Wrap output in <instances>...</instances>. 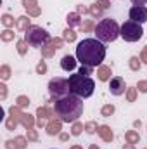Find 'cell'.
Wrapping results in <instances>:
<instances>
[{
  "mask_svg": "<svg viewBox=\"0 0 147 149\" xmlns=\"http://www.w3.org/2000/svg\"><path fill=\"white\" fill-rule=\"evenodd\" d=\"M76 59L81 66L97 68L106 59V45L97 38H85L76 47Z\"/></svg>",
  "mask_w": 147,
  "mask_h": 149,
  "instance_id": "6da1fadb",
  "label": "cell"
},
{
  "mask_svg": "<svg viewBox=\"0 0 147 149\" xmlns=\"http://www.w3.org/2000/svg\"><path fill=\"white\" fill-rule=\"evenodd\" d=\"M54 114L62 123H74L83 114V99L68 94L54 102Z\"/></svg>",
  "mask_w": 147,
  "mask_h": 149,
  "instance_id": "7a4b0ae2",
  "label": "cell"
},
{
  "mask_svg": "<svg viewBox=\"0 0 147 149\" xmlns=\"http://www.w3.org/2000/svg\"><path fill=\"white\" fill-rule=\"evenodd\" d=\"M68 80H69V92L73 95L81 97V99L90 97L94 94V90H95V81L90 76H83V74L76 73V74H71Z\"/></svg>",
  "mask_w": 147,
  "mask_h": 149,
  "instance_id": "3957f363",
  "label": "cell"
},
{
  "mask_svg": "<svg viewBox=\"0 0 147 149\" xmlns=\"http://www.w3.org/2000/svg\"><path fill=\"white\" fill-rule=\"evenodd\" d=\"M119 30L121 26H118V23L111 17H104L97 23L95 26V37L97 40H101L102 43H109V42H114L116 38L119 37Z\"/></svg>",
  "mask_w": 147,
  "mask_h": 149,
  "instance_id": "277c9868",
  "label": "cell"
},
{
  "mask_svg": "<svg viewBox=\"0 0 147 149\" xmlns=\"http://www.w3.org/2000/svg\"><path fill=\"white\" fill-rule=\"evenodd\" d=\"M24 40H26V43L31 45V47H43V45H47L52 38H50V35H49L42 26H30V28L24 31Z\"/></svg>",
  "mask_w": 147,
  "mask_h": 149,
  "instance_id": "5b68a950",
  "label": "cell"
},
{
  "mask_svg": "<svg viewBox=\"0 0 147 149\" xmlns=\"http://www.w3.org/2000/svg\"><path fill=\"white\" fill-rule=\"evenodd\" d=\"M49 94L52 97V102H55L57 99L71 94L69 92V80L68 78H62V76H55L49 81Z\"/></svg>",
  "mask_w": 147,
  "mask_h": 149,
  "instance_id": "8992f818",
  "label": "cell"
},
{
  "mask_svg": "<svg viewBox=\"0 0 147 149\" xmlns=\"http://www.w3.org/2000/svg\"><path fill=\"white\" fill-rule=\"evenodd\" d=\"M119 37L123 40H126V42H139L144 37V30H142L140 23L126 21V23H123V26L119 30Z\"/></svg>",
  "mask_w": 147,
  "mask_h": 149,
  "instance_id": "52a82bcc",
  "label": "cell"
},
{
  "mask_svg": "<svg viewBox=\"0 0 147 149\" xmlns=\"http://www.w3.org/2000/svg\"><path fill=\"white\" fill-rule=\"evenodd\" d=\"M130 16V21H135V23H146L147 21V7L144 5H133L128 12Z\"/></svg>",
  "mask_w": 147,
  "mask_h": 149,
  "instance_id": "ba28073f",
  "label": "cell"
},
{
  "mask_svg": "<svg viewBox=\"0 0 147 149\" xmlns=\"http://www.w3.org/2000/svg\"><path fill=\"white\" fill-rule=\"evenodd\" d=\"M62 45H64V40H62V38H54V40H50L47 45L42 47V56H43V57H52V56L55 54V50L61 49Z\"/></svg>",
  "mask_w": 147,
  "mask_h": 149,
  "instance_id": "9c48e42d",
  "label": "cell"
},
{
  "mask_svg": "<svg viewBox=\"0 0 147 149\" xmlns=\"http://www.w3.org/2000/svg\"><path fill=\"white\" fill-rule=\"evenodd\" d=\"M109 90H111L112 95H121V94H125V90H126V83H125V80H123L121 76H114V78H111Z\"/></svg>",
  "mask_w": 147,
  "mask_h": 149,
  "instance_id": "30bf717a",
  "label": "cell"
},
{
  "mask_svg": "<svg viewBox=\"0 0 147 149\" xmlns=\"http://www.w3.org/2000/svg\"><path fill=\"white\" fill-rule=\"evenodd\" d=\"M45 128H47V134H49V135H57V134H61V130H62V121H61V120H50Z\"/></svg>",
  "mask_w": 147,
  "mask_h": 149,
  "instance_id": "8fae6325",
  "label": "cell"
},
{
  "mask_svg": "<svg viewBox=\"0 0 147 149\" xmlns=\"http://www.w3.org/2000/svg\"><path fill=\"white\" fill-rule=\"evenodd\" d=\"M61 68L64 71H73L74 68H76V59H74L73 56H64L61 59Z\"/></svg>",
  "mask_w": 147,
  "mask_h": 149,
  "instance_id": "7c38bea8",
  "label": "cell"
},
{
  "mask_svg": "<svg viewBox=\"0 0 147 149\" xmlns=\"http://www.w3.org/2000/svg\"><path fill=\"white\" fill-rule=\"evenodd\" d=\"M97 132H99V135H101V139H102V141H106V142H111V141L114 139V134H112V130H111V127H107V125H101Z\"/></svg>",
  "mask_w": 147,
  "mask_h": 149,
  "instance_id": "4fadbf2b",
  "label": "cell"
},
{
  "mask_svg": "<svg viewBox=\"0 0 147 149\" xmlns=\"http://www.w3.org/2000/svg\"><path fill=\"white\" fill-rule=\"evenodd\" d=\"M19 123L26 128V130H30V128H33L35 125H37V121H35V118L31 116V114H26V113H23L21 114V118H19Z\"/></svg>",
  "mask_w": 147,
  "mask_h": 149,
  "instance_id": "5bb4252c",
  "label": "cell"
},
{
  "mask_svg": "<svg viewBox=\"0 0 147 149\" xmlns=\"http://www.w3.org/2000/svg\"><path fill=\"white\" fill-rule=\"evenodd\" d=\"M66 21H68L69 28L81 26V24H83V21H81V16H80L78 12H69V14H68V17H66Z\"/></svg>",
  "mask_w": 147,
  "mask_h": 149,
  "instance_id": "9a60e30c",
  "label": "cell"
},
{
  "mask_svg": "<svg viewBox=\"0 0 147 149\" xmlns=\"http://www.w3.org/2000/svg\"><path fill=\"white\" fill-rule=\"evenodd\" d=\"M30 26H31V24H30V16H19V17L16 19V28H17L19 31H26Z\"/></svg>",
  "mask_w": 147,
  "mask_h": 149,
  "instance_id": "2e32d148",
  "label": "cell"
},
{
  "mask_svg": "<svg viewBox=\"0 0 147 149\" xmlns=\"http://www.w3.org/2000/svg\"><path fill=\"white\" fill-rule=\"evenodd\" d=\"M97 76H99L101 81H107V80H111V68L109 66H99Z\"/></svg>",
  "mask_w": 147,
  "mask_h": 149,
  "instance_id": "e0dca14e",
  "label": "cell"
},
{
  "mask_svg": "<svg viewBox=\"0 0 147 149\" xmlns=\"http://www.w3.org/2000/svg\"><path fill=\"white\" fill-rule=\"evenodd\" d=\"M125 139H126L128 144H139L140 135H139V132H135V130H128V132L125 134Z\"/></svg>",
  "mask_w": 147,
  "mask_h": 149,
  "instance_id": "ac0fdd59",
  "label": "cell"
},
{
  "mask_svg": "<svg viewBox=\"0 0 147 149\" xmlns=\"http://www.w3.org/2000/svg\"><path fill=\"white\" fill-rule=\"evenodd\" d=\"M62 40L68 42V43H73L74 40H76V33H74L71 28H66V30L62 31Z\"/></svg>",
  "mask_w": 147,
  "mask_h": 149,
  "instance_id": "d6986e66",
  "label": "cell"
},
{
  "mask_svg": "<svg viewBox=\"0 0 147 149\" xmlns=\"http://www.w3.org/2000/svg\"><path fill=\"white\" fill-rule=\"evenodd\" d=\"M140 64H142V63L139 61V57H137V56H132V57H130V61H128V66H130V70H132V71H139V70H140Z\"/></svg>",
  "mask_w": 147,
  "mask_h": 149,
  "instance_id": "ffe728a7",
  "label": "cell"
},
{
  "mask_svg": "<svg viewBox=\"0 0 147 149\" xmlns=\"http://www.w3.org/2000/svg\"><path fill=\"white\" fill-rule=\"evenodd\" d=\"M37 116L38 118H45V120H47V118L52 116V113H50V109H49L47 106H40V108L37 109Z\"/></svg>",
  "mask_w": 147,
  "mask_h": 149,
  "instance_id": "44dd1931",
  "label": "cell"
},
{
  "mask_svg": "<svg viewBox=\"0 0 147 149\" xmlns=\"http://www.w3.org/2000/svg\"><path fill=\"white\" fill-rule=\"evenodd\" d=\"M88 9H90V16H92V17H95V19H101V17H102V9H101L97 3H94V5L88 7Z\"/></svg>",
  "mask_w": 147,
  "mask_h": 149,
  "instance_id": "7402d4cb",
  "label": "cell"
},
{
  "mask_svg": "<svg viewBox=\"0 0 147 149\" xmlns=\"http://www.w3.org/2000/svg\"><path fill=\"white\" fill-rule=\"evenodd\" d=\"M16 47H17L19 56H26V52H28V43H26V40H17Z\"/></svg>",
  "mask_w": 147,
  "mask_h": 149,
  "instance_id": "603a6c76",
  "label": "cell"
},
{
  "mask_svg": "<svg viewBox=\"0 0 147 149\" xmlns=\"http://www.w3.org/2000/svg\"><path fill=\"white\" fill-rule=\"evenodd\" d=\"M135 99H137V87L126 88V101L128 102H135Z\"/></svg>",
  "mask_w": 147,
  "mask_h": 149,
  "instance_id": "cb8c5ba5",
  "label": "cell"
},
{
  "mask_svg": "<svg viewBox=\"0 0 147 149\" xmlns=\"http://www.w3.org/2000/svg\"><path fill=\"white\" fill-rule=\"evenodd\" d=\"M2 24L9 30L10 26H14V17H12L10 14H3V16H2Z\"/></svg>",
  "mask_w": 147,
  "mask_h": 149,
  "instance_id": "d4e9b609",
  "label": "cell"
},
{
  "mask_svg": "<svg viewBox=\"0 0 147 149\" xmlns=\"http://www.w3.org/2000/svg\"><path fill=\"white\" fill-rule=\"evenodd\" d=\"M16 106H19L21 109H23V108H28V106H30V99H28L26 95H19V97L16 99Z\"/></svg>",
  "mask_w": 147,
  "mask_h": 149,
  "instance_id": "484cf974",
  "label": "cell"
},
{
  "mask_svg": "<svg viewBox=\"0 0 147 149\" xmlns=\"http://www.w3.org/2000/svg\"><path fill=\"white\" fill-rule=\"evenodd\" d=\"M14 37H16V33H14V31H10V30H3V31L0 33L2 42H10V40H14Z\"/></svg>",
  "mask_w": 147,
  "mask_h": 149,
  "instance_id": "4316f807",
  "label": "cell"
},
{
  "mask_svg": "<svg viewBox=\"0 0 147 149\" xmlns=\"http://www.w3.org/2000/svg\"><path fill=\"white\" fill-rule=\"evenodd\" d=\"M114 109H116V108H114L112 104H106V106H102V109H101V114H102V116H106V118H109L111 114L114 113Z\"/></svg>",
  "mask_w": 147,
  "mask_h": 149,
  "instance_id": "83f0119b",
  "label": "cell"
},
{
  "mask_svg": "<svg viewBox=\"0 0 147 149\" xmlns=\"http://www.w3.org/2000/svg\"><path fill=\"white\" fill-rule=\"evenodd\" d=\"M97 130H99V127H97L95 121H88V123H85V132H87V134H95Z\"/></svg>",
  "mask_w": 147,
  "mask_h": 149,
  "instance_id": "f1b7e54d",
  "label": "cell"
},
{
  "mask_svg": "<svg viewBox=\"0 0 147 149\" xmlns=\"http://www.w3.org/2000/svg\"><path fill=\"white\" fill-rule=\"evenodd\" d=\"M0 78L5 81V80H9L10 78V68L7 66V64H3L2 68H0Z\"/></svg>",
  "mask_w": 147,
  "mask_h": 149,
  "instance_id": "f546056e",
  "label": "cell"
},
{
  "mask_svg": "<svg viewBox=\"0 0 147 149\" xmlns=\"http://www.w3.org/2000/svg\"><path fill=\"white\" fill-rule=\"evenodd\" d=\"M81 130H85L83 123L74 121V123H73V128H71V135H80V134H81Z\"/></svg>",
  "mask_w": 147,
  "mask_h": 149,
  "instance_id": "4dcf8cb0",
  "label": "cell"
},
{
  "mask_svg": "<svg viewBox=\"0 0 147 149\" xmlns=\"http://www.w3.org/2000/svg\"><path fill=\"white\" fill-rule=\"evenodd\" d=\"M80 28H81V30L87 33V31H92V30H95V24H94V21H92V19H87V21H85V23H83Z\"/></svg>",
  "mask_w": 147,
  "mask_h": 149,
  "instance_id": "1f68e13d",
  "label": "cell"
},
{
  "mask_svg": "<svg viewBox=\"0 0 147 149\" xmlns=\"http://www.w3.org/2000/svg\"><path fill=\"white\" fill-rule=\"evenodd\" d=\"M17 123H19V121H17L16 118H12V116H10V118H9V120L5 121V127H7V130H16Z\"/></svg>",
  "mask_w": 147,
  "mask_h": 149,
  "instance_id": "d6a6232c",
  "label": "cell"
},
{
  "mask_svg": "<svg viewBox=\"0 0 147 149\" xmlns=\"http://www.w3.org/2000/svg\"><path fill=\"white\" fill-rule=\"evenodd\" d=\"M37 3H38L37 0H23V7H24L26 10H31V9H35V7H38Z\"/></svg>",
  "mask_w": 147,
  "mask_h": 149,
  "instance_id": "836d02e7",
  "label": "cell"
},
{
  "mask_svg": "<svg viewBox=\"0 0 147 149\" xmlns=\"http://www.w3.org/2000/svg\"><path fill=\"white\" fill-rule=\"evenodd\" d=\"M14 141H16V144H17V148H19V149H26V146H28V141H26V139H24L23 135L16 137Z\"/></svg>",
  "mask_w": 147,
  "mask_h": 149,
  "instance_id": "e575fe53",
  "label": "cell"
},
{
  "mask_svg": "<svg viewBox=\"0 0 147 149\" xmlns=\"http://www.w3.org/2000/svg\"><path fill=\"white\" fill-rule=\"evenodd\" d=\"M37 73L38 74H45L47 73V64H45V61H40L37 64Z\"/></svg>",
  "mask_w": 147,
  "mask_h": 149,
  "instance_id": "d590c367",
  "label": "cell"
},
{
  "mask_svg": "<svg viewBox=\"0 0 147 149\" xmlns=\"http://www.w3.org/2000/svg\"><path fill=\"white\" fill-rule=\"evenodd\" d=\"M28 141H33V142H37V141H38L37 130H33V128H30V130H28Z\"/></svg>",
  "mask_w": 147,
  "mask_h": 149,
  "instance_id": "8d00e7d4",
  "label": "cell"
},
{
  "mask_svg": "<svg viewBox=\"0 0 147 149\" xmlns=\"http://www.w3.org/2000/svg\"><path fill=\"white\" fill-rule=\"evenodd\" d=\"M137 90L146 94V92H147V80H142V81H139V83H137Z\"/></svg>",
  "mask_w": 147,
  "mask_h": 149,
  "instance_id": "74e56055",
  "label": "cell"
},
{
  "mask_svg": "<svg viewBox=\"0 0 147 149\" xmlns=\"http://www.w3.org/2000/svg\"><path fill=\"white\" fill-rule=\"evenodd\" d=\"M40 14H42V9H40V7H35V9L28 10V16H30V17H38Z\"/></svg>",
  "mask_w": 147,
  "mask_h": 149,
  "instance_id": "f35d334b",
  "label": "cell"
},
{
  "mask_svg": "<svg viewBox=\"0 0 147 149\" xmlns=\"http://www.w3.org/2000/svg\"><path fill=\"white\" fill-rule=\"evenodd\" d=\"M78 73L83 74V76H88V74H92V68H90V66H81Z\"/></svg>",
  "mask_w": 147,
  "mask_h": 149,
  "instance_id": "ab89813d",
  "label": "cell"
},
{
  "mask_svg": "<svg viewBox=\"0 0 147 149\" xmlns=\"http://www.w3.org/2000/svg\"><path fill=\"white\" fill-rule=\"evenodd\" d=\"M95 3H97V5H99V7H101V9H102V10H106V9H109V0H97V2H95Z\"/></svg>",
  "mask_w": 147,
  "mask_h": 149,
  "instance_id": "60d3db41",
  "label": "cell"
},
{
  "mask_svg": "<svg viewBox=\"0 0 147 149\" xmlns=\"http://www.w3.org/2000/svg\"><path fill=\"white\" fill-rule=\"evenodd\" d=\"M76 12H78V14H90V9L85 7V5H78V7H76Z\"/></svg>",
  "mask_w": 147,
  "mask_h": 149,
  "instance_id": "b9f144b4",
  "label": "cell"
},
{
  "mask_svg": "<svg viewBox=\"0 0 147 149\" xmlns=\"http://www.w3.org/2000/svg\"><path fill=\"white\" fill-rule=\"evenodd\" d=\"M5 97H7V87H5V85L2 83V85H0V99L3 101Z\"/></svg>",
  "mask_w": 147,
  "mask_h": 149,
  "instance_id": "7bdbcfd3",
  "label": "cell"
},
{
  "mask_svg": "<svg viewBox=\"0 0 147 149\" xmlns=\"http://www.w3.org/2000/svg\"><path fill=\"white\" fill-rule=\"evenodd\" d=\"M5 148L7 149H19L17 144H16V141H7V142H5Z\"/></svg>",
  "mask_w": 147,
  "mask_h": 149,
  "instance_id": "ee69618b",
  "label": "cell"
},
{
  "mask_svg": "<svg viewBox=\"0 0 147 149\" xmlns=\"http://www.w3.org/2000/svg\"><path fill=\"white\" fill-rule=\"evenodd\" d=\"M37 127H38V128L47 127V120H45V118H37Z\"/></svg>",
  "mask_w": 147,
  "mask_h": 149,
  "instance_id": "f6af8a7d",
  "label": "cell"
},
{
  "mask_svg": "<svg viewBox=\"0 0 147 149\" xmlns=\"http://www.w3.org/2000/svg\"><path fill=\"white\" fill-rule=\"evenodd\" d=\"M140 61H142L144 64H147V45L144 47V50H142V54H140Z\"/></svg>",
  "mask_w": 147,
  "mask_h": 149,
  "instance_id": "bcb514c9",
  "label": "cell"
},
{
  "mask_svg": "<svg viewBox=\"0 0 147 149\" xmlns=\"http://www.w3.org/2000/svg\"><path fill=\"white\" fill-rule=\"evenodd\" d=\"M130 2H133L135 5H144V3H146L147 0H130Z\"/></svg>",
  "mask_w": 147,
  "mask_h": 149,
  "instance_id": "7dc6e473",
  "label": "cell"
},
{
  "mask_svg": "<svg viewBox=\"0 0 147 149\" xmlns=\"http://www.w3.org/2000/svg\"><path fill=\"white\" fill-rule=\"evenodd\" d=\"M59 139H61V141H68L69 135H68V134H59Z\"/></svg>",
  "mask_w": 147,
  "mask_h": 149,
  "instance_id": "c3c4849f",
  "label": "cell"
},
{
  "mask_svg": "<svg viewBox=\"0 0 147 149\" xmlns=\"http://www.w3.org/2000/svg\"><path fill=\"white\" fill-rule=\"evenodd\" d=\"M123 149H135V144H125Z\"/></svg>",
  "mask_w": 147,
  "mask_h": 149,
  "instance_id": "681fc988",
  "label": "cell"
},
{
  "mask_svg": "<svg viewBox=\"0 0 147 149\" xmlns=\"http://www.w3.org/2000/svg\"><path fill=\"white\" fill-rule=\"evenodd\" d=\"M133 127H135V128H140V120H135V121H133Z\"/></svg>",
  "mask_w": 147,
  "mask_h": 149,
  "instance_id": "f907efd6",
  "label": "cell"
},
{
  "mask_svg": "<svg viewBox=\"0 0 147 149\" xmlns=\"http://www.w3.org/2000/svg\"><path fill=\"white\" fill-rule=\"evenodd\" d=\"M88 149H101V148H99V146H95V144H92V146H90Z\"/></svg>",
  "mask_w": 147,
  "mask_h": 149,
  "instance_id": "816d5d0a",
  "label": "cell"
},
{
  "mask_svg": "<svg viewBox=\"0 0 147 149\" xmlns=\"http://www.w3.org/2000/svg\"><path fill=\"white\" fill-rule=\"evenodd\" d=\"M71 149H83L81 146H71Z\"/></svg>",
  "mask_w": 147,
  "mask_h": 149,
  "instance_id": "f5cc1de1",
  "label": "cell"
}]
</instances>
